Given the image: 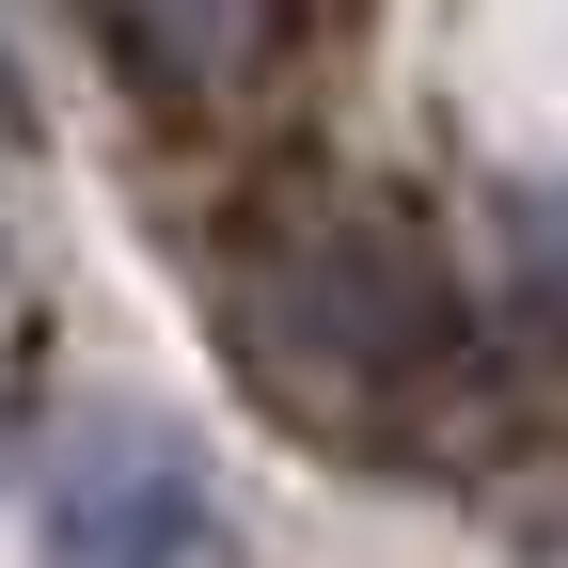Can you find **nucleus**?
<instances>
[{
	"instance_id": "nucleus-3",
	"label": "nucleus",
	"mask_w": 568,
	"mask_h": 568,
	"mask_svg": "<svg viewBox=\"0 0 568 568\" xmlns=\"http://www.w3.org/2000/svg\"><path fill=\"white\" fill-rule=\"evenodd\" d=\"M95 48L159 111H237L284 63V0H95Z\"/></svg>"
},
{
	"instance_id": "nucleus-1",
	"label": "nucleus",
	"mask_w": 568,
	"mask_h": 568,
	"mask_svg": "<svg viewBox=\"0 0 568 568\" xmlns=\"http://www.w3.org/2000/svg\"><path fill=\"white\" fill-rule=\"evenodd\" d=\"M222 332L316 443H395L458 379V284L364 190H268L222 237Z\"/></svg>"
},
{
	"instance_id": "nucleus-4",
	"label": "nucleus",
	"mask_w": 568,
	"mask_h": 568,
	"mask_svg": "<svg viewBox=\"0 0 568 568\" xmlns=\"http://www.w3.org/2000/svg\"><path fill=\"white\" fill-rule=\"evenodd\" d=\"M0 126H17V63H0Z\"/></svg>"
},
{
	"instance_id": "nucleus-2",
	"label": "nucleus",
	"mask_w": 568,
	"mask_h": 568,
	"mask_svg": "<svg viewBox=\"0 0 568 568\" xmlns=\"http://www.w3.org/2000/svg\"><path fill=\"white\" fill-rule=\"evenodd\" d=\"M222 489L159 410H95L32 489V568H205Z\"/></svg>"
}]
</instances>
